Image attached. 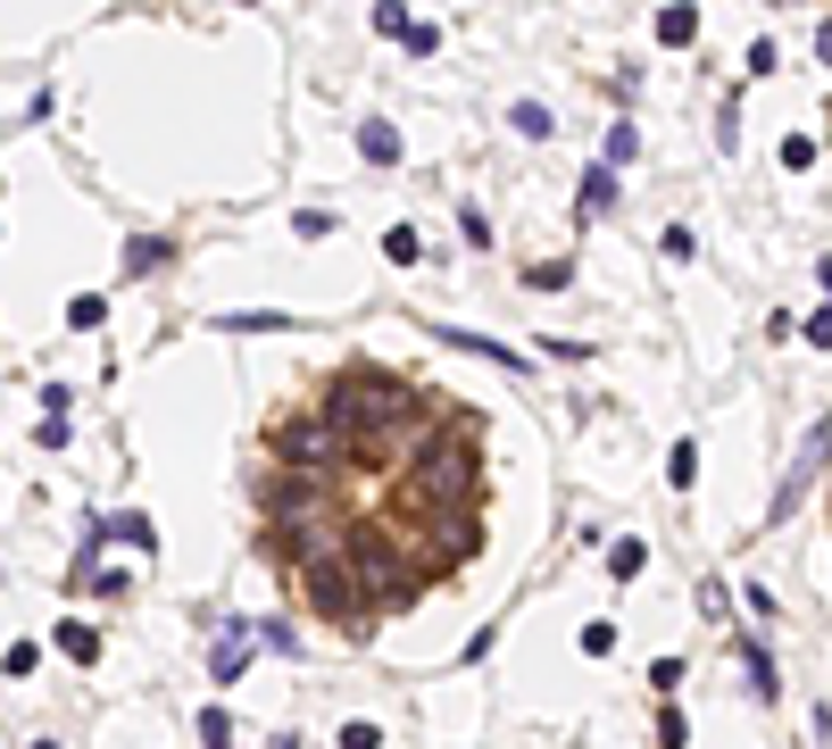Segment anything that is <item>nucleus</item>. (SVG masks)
Wrapping results in <instances>:
<instances>
[{
  "instance_id": "f257e3e1",
  "label": "nucleus",
  "mask_w": 832,
  "mask_h": 749,
  "mask_svg": "<svg viewBox=\"0 0 832 749\" xmlns=\"http://www.w3.org/2000/svg\"><path fill=\"white\" fill-rule=\"evenodd\" d=\"M325 416H341V425L366 442V458H399V442H408V425L425 416V392H408L399 374H383V367H341L333 383H325V400H317Z\"/></svg>"
},
{
  "instance_id": "f03ea898",
  "label": "nucleus",
  "mask_w": 832,
  "mask_h": 749,
  "mask_svg": "<svg viewBox=\"0 0 832 749\" xmlns=\"http://www.w3.org/2000/svg\"><path fill=\"white\" fill-rule=\"evenodd\" d=\"M275 467H292V475H333V484H350V475H366L375 458H366V442L341 416H325V409H308V416H292V425H275Z\"/></svg>"
},
{
  "instance_id": "7ed1b4c3",
  "label": "nucleus",
  "mask_w": 832,
  "mask_h": 749,
  "mask_svg": "<svg viewBox=\"0 0 832 749\" xmlns=\"http://www.w3.org/2000/svg\"><path fill=\"white\" fill-rule=\"evenodd\" d=\"M350 575H359V599L366 617H392V608H408L416 591H425V575H416L408 542H399L392 524H350Z\"/></svg>"
},
{
  "instance_id": "20e7f679",
  "label": "nucleus",
  "mask_w": 832,
  "mask_h": 749,
  "mask_svg": "<svg viewBox=\"0 0 832 749\" xmlns=\"http://www.w3.org/2000/svg\"><path fill=\"white\" fill-rule=\"evenodd\" d=\"M383 524L408 542V558H416V575H425V583L458 575V566L474 558V542H483L474 508H416V517H383Z\"/></svg>"
},
{
  "instance_id": "39448f33",
  "label": "nucleus",
  "mask_w": 832,
  "mask_h": 749,
  "mask_svg": "<svg viewBox=\"0 0 832 749\" xmlns=\"http://www.w3.org/2000/svg\"><path fill=\"white\" fill-rule=\"evenodd\" d=\"M259 500H266V533H317V524H350L341 517V484L333 475H266L259 484Z\"/></svg>"
},
{
  "instance_id": "423d86ee",
  "label": "nucleus",
  "mask_w": 832,
  "mask_h": 749,
  "mask_svg": "<svg viewBox=\"0 0 832 749\" xmlns=\"http://www.w3.org/2000/svg\"><path fill=\"white\" fill-rule=\"evenodd\" d=\"M300 599L317 608L325 625H341V633H375V617H366V599H359V575H350V550L300 566Z\"/></svg>"
},
{
  "instance_id": "0eeeda50",
  "label": "nucleus",
  "mask_w": 832,
  "mask_h": 749,
  "mask_svg": "<svg viewBox=\"0 0 832 749\" xmlns=\"http://www.w3.org/2000/svg\"><path fill=\"white\" fill-rule=\"evenodd\" d=\"M815 467H824V425H815V433H808V442H799V467H791V484H782V491H775V517H791V508H799V484H808V475H815Z\"/></svg>"
},
{
  "instance_id": "6e6552de",
  "label": "nucleus",
  "mask_w": 832,
  "mask_h": 749,
  "mask_svg": "<svg viewBox=\"0 0 832 749\" xmlns=\"http://www.w3.org/2000/svg\"><path fill=\"white\" fill-rule=\"evenodd\" d=\"M434 341H450V350H474V358H492V367H525V358L508 350V341H483V334H458V325H434Z\"/></svg>"
},
{
  "instance_id": "1a4fd4ad",
  "label": "nucleus",
  "mask_w": 832,
  "mask_h": 749,
  "mask_svg": "<svg viewBox=\"0 0 832 749\" xmlns=\"http://www.w3.org/2000/svg\"><path fill=\"white\" fill-rule=\"evenodd\" d=\"M741 666H749V692H757V699H775V692H782V674H775V658H766V641L741 633Z\"/></svg>"
},
{
  "instance_id": "9d476101",
  "label": "nucleus",
  "mask_w": 832,
  "mask_h": 749,
  "mask_svg": "<svg viewBox=\"0 0 832 749\" xmlns=\"http://www.w3.org/2000/svg\"><path fill=\"white\" fill-rule=\"evenodd\" d=\"M242 666H250V633L233 625V633L217 641V658H208V674H217V683H242Z\"/></svg>"
},
{
  "instance_id": "9b49d317",
  "label": "nucleus",
  "mask_w": 832,
  "mask_h": 749,
  "mask_svg": "<svg viewBox=\"0 0 832 749\" xmlns=\"http://www.w3.org/2000/svg\"><path fill=\"white\" fill-rule=\"evenodd\" d=\"M359 150L375 159V167H392V159H399V133L383 126V117H366V126H359Z\"/></svg>"
},
{
  "instance_id": "f8f14e48",
  "label": "nucleus",
  "mask_w": 832,
  "mask_h": 749,
  "mask_svg": "<svg viewBox=\"0 0 832 749\" xmlns=\"http://www.w3.org/2000/svg\"><path fill=\"white\" fill-rule=\"evenodd\" d=\"M226 334H275V325H292L284 308H233V317H217Z\"/></svg>"
},
{
  "instance_id": "ddd939ff",
  "label": "nucleus",
  "mask_w": 832,
  "mask_h": 749,
  "mask_svg": "<svg viewBox=\"0 0 832 749\" xmlns=\"http://www.w3.org/2000/svg\"><path fill=\"white\" fill-rule=\"evenodd\" d=\"M58 650L76 658V666H92V658H100V633H92V625H67V617H58Z\"/></svg>"
},
{
  "instance_id": "4468645a",
  "label": "nucleus",
  "mask_w": 832,
  "mask_h": 749,
  "mask_svg": "<svg viewBox=\"0 0 832 749\" xmlns=\"http://www.w3.org/2000/svg\"><path fill=\"white\" fill-rule=\"evenodd\" d=\"M642 566H649V542H607V575L616 583H633Z\"/></svg>"
},
{
  "instance_id": "2eb2a0df",
  "label": "nucleus",
  "mask_w": 832,
  "mask_h": 749,
  "mask_svg": "<svg viewBox=\"0 0 832 749\" xmlns=\"http://www.w3.org/2000/svg\"><path fill=\"white\" fill-rule=\"evenodd\" d=\"M600 208H616V167H591L583 175V217H600Z\"/></svg>"
},
{
  "instance_id": "dca6fc26",
  "label": "nucleus",
  "mask_w": 832,
  "mask_h": 749,
  "mask_svg": "<svg viewBox=\"0 0 832 749\" xmlns=\"http://www.w3.org/2000/svg\"><path fill=\"white\" fill-rule=\"evenodd\" d=\"M666 484H675V491L700 484V442H675V458H666Z\"/></svg>"
},
{
  "instance_id": "f3484780",
  "label": "nucleus",
  "mask_w": 832,
  "mask_h": 749,
  "mask_svg": "<svg viewBox=\"0 0 832 749\" xmlns=\"http://www.w3.org/2000/svg\"><path fill=\"white\" fill-rule=\"evenodd\" d=\"M100 542H133V550H158V542H151V517H109V524H100Z\"/></svg>"
},
{
  "instance_id": "a211bd4d",
  "label": "nucleus",
  "mask_w": 832,
  "mask_h": 749,
  "mask_svg": "<svg viewBox=\"0 0 832 749\" xmlns=\"http://www.w3.org/2000/svg\"><path fill=\"white\" fill-rule=\"evenodd\" d=\"M691 34H700V18H691V9H658V42H666V51H682Z\"/></svg>"
},
{
  "instance_id": "6ab92c4d",
  "label": "nucleus",
  "mask_w": 832,
  "mask_h": 749,
  "mask_svg": "<svg viewBox=\"0 0 832 749\" xmlns=\"http://www.w3.org/2000/svg\"><path fill=\"white\" fill-rule=\"evenodd\" d=\"M200 749H233V716L226 708H200Z\"/></svg>"
},
{
  "instance_id": "aec40b11",
  "label": "nucleus",
  "mask_w": 832,
  "mask_h": 749,
  "mask_svg": "<svg viewBox=\"0 0 832 749\" xmlns=\"http://www.w3.org/2000/svg\"><path fill=\"white\" fill-rule=\"evenodd\" d=\"M100 317H109V300H100V292H76V300H67V325H84V334H92Z\"/></svg>"
},
{
  "instance_id": "412c9836",
  "label": "nucleus",
  "mask_w": 832,
  "mask_h": 749,
  "mask_svg": "<svg viewBox=\"0 0 832 749\" xmlns=\"http://www.w3.org/2000/svg\"><path fill=\"white\" fill-rule=\"evenodd\" d=\"M508 117H516V133H533V142H541V133H549V109H541V100H516Z\"/></svg>"
},
{
  "instance_id": "4be33fe9",
  "label": "nucleus",
  "mask_w": 832,
  "mask_h": 749,
  "mask_svg": "<svg viewBox=\"0 0 832 749\" xmlns=\"http://www.w3.org/2000/svg\"><path fill=\"white\" fill-rule=\"evenodd\" d=\"M567 283H574V267H567V259H549V267H533V292H567Z\"/></svg>"
},
{
  "instance_id": "5701e85b",
  "label": "nucleus",
  "mask_w": 832,
  "mask_h": 749,
  "mask_svg": "<svg viewBox=\"0 0 832 749\" xmlns=\"http://www.w3.org/2000/svg\"><path fill=\"white\" fill-rule=\"evenodd\" d=\"M292 234H300V242H325V234H333V217H325V208H300V217H292Z\"/></svg>"
},
{
  "instance_id": "b1692460",
  "label": "nucleus",
  "mask_w": 832,
  "mask_h": 749,
  "mask_svg": "<svg viewBox=\"0 0 832 749\" xmlns=\"http://www.w3.org/2000/svg\"><path fill=\"white\" fill-rule=\"evenodd\" d=\"M383 259H392V267L416 259V234H408V225H392V234H383Z\"/></svg>"
},
{
  "instance_id": "393cba45",
  "label": "nucleus",
  "mask_w": 832,
  "mask_h": 749,
  "mask_svg": "<svg viewBox=\"0 0 832 749\" xmlns=\"http://www.w3.org/2000/svg\"><path fill=\"white\" fill-rule=\"evenodd\" d=\"M633 150H642V133H633V126H616V133H607V167H624Z\"/></svg>"
},
{
  "instance_id": "a878e982",
  "label": "nucleus",
  "mask_w": 832,
  "mask_h": 749,
  "mask_svg": "<svg viewBox=\"0 0 832 749\" xmlns=\"http://www.w3.org/2000/svg\"><path fill=\"white\" fill-rule=\"evenodd\" d=\"M125 267H133V275H142V267H167V242H133Z\"/></svg>"
},
{
  "instance_id": "bb28decb",
  "label": "nucleus",
  "mask_w": 832,
  "mask_h": 749,
  "mask_svg": "<svg viewBox=\"0 0 832 749\" xmlns=\"http://www.w3.org/2000/svg\"><path fill=\"white\" fill-rule=\"evenodd\" d=\"M34 442H42V449H58V442H67V409H51V416H42V425H34Z\"/></svg>"
},
{
  "instance_id": "cd10ccee",
  "label": "nucleus",
  "mask_w": 832,
  "mask_h": 749,
  "mask_svg": "<svg viewBox=\"0 0 832 749\" xmlns=\"http://www.w3.org/2000/svg\"><path fill=\"white\" fill-rule=\"evenodd\" d=\"M341 749H383V732L375 725H341Z\"/></svg>"
},
{
  "instance_id": "c85d7f7f",
  "label": "nucleus",
  "mask_w": 832,
  "mask_h": 749,
  "mask_svg": "<svg viewBox=\"0 0 832 749\" xmlns=\"http://www.w3.org/2000/svg\"><path fill=\"white\" fill-rule=\"evenodd\" d=\"M808 350H832V308H815V317H808Z\"/></svg>"
},
{
  "instance_id": "c756f323",
  "label": "nucleus",
  "mask_w": 832,
  "mask_h": 749,
  "mask_svg": "<svg viewBox=\"0 0 832 749\" xmlns=\"http://www.w3.org/2000/svg\"><path fill=\"white\" fill-rule=\"evenodd\" d=\"M815 58H824V67H832V25H824V34H815Z\"/></svg>"
},
{
  "instance_id": "7c9ffc66",
  "label": "nucleus",
  "mask_w": 832,
  "mask_h": 749,
  "mask_svg": "<svg viewBox=\"0 0 832 749\" xmlns=\"http://www.w3.org/2000/svg\"><path fill=\"white\" fill-rule=\"evenodd\" d=\"M815 283H824V292H832V259H824V267H815Z\"/></svg>"
},
{
  "instance_id": "2f4dec72",
  "label": "nucleus",
  "mask_w": 832,
  "mask_h": 749,
  "mask_svg": "<svg viewBox=\"0 0 832 749\" xmlns=\"http://www.w3.org/2000/svg\"><path fill=\"white\" fill-rule=\"evenodd\" d=\"M34 749H58V741H34Z\"/></svg>"
}]
</instances>
